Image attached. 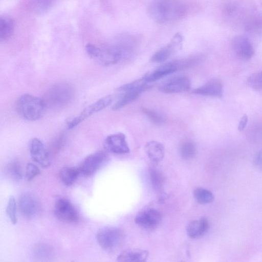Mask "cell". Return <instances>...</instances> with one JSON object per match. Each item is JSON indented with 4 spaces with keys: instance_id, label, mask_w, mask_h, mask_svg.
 Here are the masks:
<instances>
[{
    "instance_id": "6da1fadb",
    "label": "cell",
    "mask_w": 262,
    "mask_h": 262,
    "mask_svg": "<svg viewBox=\"0 0 262 262\" xmlns=\"http://www.w3.org/2000/svg\"><path fill=\"white\" fill-rule=\"evenodd\" d=\"M148 12L150 17L159 23L181 19L186 14V7L179 0H153Z\"/></svg>"
},
{
    "instance_id": "7a4b0ae2",
    "label": "cell",
    "mask_w": 262,
    "mask_h": 262,
    "mask_svg": "<svg viewBox=\"0 0 262 262\" xmlns=\"http://www.w3.org/2000/svg\"><path fill=\"white\" fill-rule=\"evenodd\" d=\"M75 93V89L72 84L62 82L49 88L42 99L47 107L60 108L71 103Z\"/></svg>"
},
{
    "instance_id": "3957f363",
    "label": "cell",
    "mask_w": 262,
    "mask_h": 262,
    "mask_svg": "<svg viewBox=\"0 0 262 262\" xmlns=\"http://www.w3.org/2000/svg\"><path fill=\"white\" fill-rule=\"evenodd\" d=\"M16 110L19 115L27 121H35L40 119L47 108L42 98L25 94L17 100Z\"/></svg>"
},
{
    "instance_id": "277c9868",
    "label": "cell",
    "mask_w": 262,
    "mask_h": 262,
    "mask_svg": "<svg viewBox=\"0 0 262 262\" xmlns=\"http://www.w3.org/2000/svg\"><path fill=\"white\" fill-rule=\"evenodd\" d=\"M85 50L92 59L104 66L117 63L122 58L123 53L119 46L98 47L91 43L86 45Z\"/></svg>"
},
{
    "instance_id": "5b68a950",
    "label": "cell",
    "mask_w": 262,
    "mask_h": 262,
    "mask_svg": "<svg viewBox=\"0 0 262 262\" xmlns=\"http://www.w3.org/2000/svg\"><path fill=\"white\" fill-rule=\"evenodd\" d=\"M125 239L123 230L117 227H105L98 231L96 240L102 249L112 252L119 249Z\"/></svg>"
},
{
    "instance_id": "8992f818",
    "label": "cell",
    "mask_w": 262,
    "mask_h": 262,
    "mask_svg": "<svg viewBox=\"0 0 262 262\" xmlns=\"http://www.w3.org/2000/svg\"><path fill=\"white\" fill-rule=\"evenodd\" d=\"M114 97L112 95L104 96L85 107L81 112L68 123V128H74L85 119L93 114L103 110L113 102Z\"/></svg>"
},
{
    "instance_id": "52a82bcc",
    "label": "cell",
    "mask_w": 262,
    "mask_h": 262,
    "mask_svg": "<svg viewBox=\"0 0 262 262\" xmlns=\"http://www.w3.org/2000/svg\"><path fill=\"white\" fill-rule=\"evenodd\" d=\"M108 160V156L105 151H96L83 160L79 168L80 171L85 176H91L102 167Z\"/></svg>"
},
{
    "instance_id": "ba28073f",
    "label": "cell",
    "mask_w": 262,
    "mask_h": 262,
    "mask_svg": "<svg viewBox=\"0 0 262 262\" xmlns=\"http://www.w3.org/2000/svg\"><path fill=\"white\" fill-rule=\"evenodd\" d=\"M54 213L60 221L73 223L79 220L78 213L72 203L66 198L56 200L54 205Z\"/></svg>"
},
{
    "instance_id": "9c48e42d",
    "label": "cell",
    "mask_w": 262,
    "mask_h": 262,
    "mask_svg": "<svg viewBox=\"0 0 262 262\" xmlns=\"http://www.w3.org/2000/svg\"><path fill=\"white\" fill-rule=\"evenodd\" d=\"M29 151L32 159L42 167H48L51 163L49 152L43 142L37 138L31 139Z\"/></svg>"
},
{
    "instance_id": "30bf717a",
    "label": "cell",
    "mask_w": 262,
    "mask_h": 262,
    "mask_svg": "<svg viewBox=\"0 0 262 262\" xmlns=\"http://www.w3.org/2000/svg\"><path fill=\"white\" fill-rule=\"evenodd\" d=\"M106 151L115 154H125L130 151L126 137L121 133L108 136L104 142Z\"/></svg>"
},
{
    "instance_id": "8fae6325",
    "label": "cell",
    "mask_w": 262,
    "mask_h": 262,
    "mask_svg": "<svg viewBox=\"0 0 262 262\" xmlns=\"http://www.w3.org/2000/svg\"><path fill=\"white\" fill-rule=\"evenodd\" d=\"M162 219L161 212L154 208H148L140 212L135 219L139 226L145 229H154L157 227Z\"/></svg>"
},
{
    "instance_id": "7c38bea8",
    "label": "cell",
    "mask_w": 262,
    "mask_h": 262,
    "mask_svg": "<svg viewBox=\"0 0 262 262\" xmlns=\"http://www.w3.org/2000/svg\"><path fill=\"white\" fill-rule=\"evenodd\" d=\"M231 45L234 52L240 59L249 60L254 54L252 45L245 36L237 35L234 37L231 41Z\"/></svg>"
},
{
    "instance_id": "4fadbf2b",
    "label": "cell",
    "mask_w": 262,
    "mask_h": 262,
    "mask_svg": "<svg viewBox=\"0 0 262 262\" xmlns=\"http://www.w3.org/2000/svg\"><path fill=\"white\" fill-rule=\"evenodd\" d=\"M18 207L21 215L27 219L35 217L39 210V205L36 200L29 193H24L20 195Z\"/></svg>"
},
{
    "instance_id": "5bb4252c",
    "label": "cell",
    "mask_w": 262,
    "mask_h": 262,
    "mask_svg": "<svg viewBox=\"0 0 262 262\" xmlns=\"http://www.w3.org/2000/svg\"><path fill=\"white\" fill-rule=\"evenodd\" d=\"M190 81L186 76L172 78L160 88V90L168 94L177 93L188 91L190 88Z\"/></svg>"
},
{
    "instance_id": "9a60e30c",
    "label": "cell",
    "mask_w": 262,
    "mask_h": 262,
    "mask_svg": "<svg viewBox=\"0 0 262 262\" xmlns=\"http://www.w3.org/2000/svg\"><path fill=\"white\" fill-rule=\"evenodd\" d=\"M183 41L182 36L177 34L171 39V42L166 47L156 52L151 56V60L155 63H162L170 56L174 49L181 46Z\"/></svg>"
},
{
    "instance_id": "2e32d148",
    "label": "cell",
    "mask_w": 262,
    "mask_h": 262,
    "mask_svg": "<svg viewBox=\"0 0 262 262\" xmlns=\"http://www.w3.org/2000/svg\"><path fill=\"white\" fill-rule=\"evenodd\" d=\"M192 92L201 95L221 97L223 93V85L220 80L213 79L203 86L195 89Z\"/></svg>"
},
{
    "instance_id": "e0dca14e",
    "label": "cell",
    "mask_w": 262,
    "mask_h": 262,
    "mask_svg": "<svg viewBox=\"0 0 262 262\" xmlns=\"http://www.w3.org/2000/svg\"><path fill=\"white\" fill-rule=\"evenodd\" d=\"M179 69L178 61L164 63L149 74H147L148 82H152L168 75Z\"/></svg>"
},
{
    "instance_id": "ac0fdd59",
    "label": "cell",
    "mask_w": 262,
    "mask_h": 262,
    "mask_svg": "<svg viewBox=\"0 0 262 262\" xmlns=\"http://www.w3.org/2000/svg\"><path fill=\"white\" fill-rule=\"evenodd\" d=\"M209 224L205 217L193 220L188 225L186 231L188 235L192 238L203 236L208 230Z\"/></svg>"
},
{
    "instance_id": "d6986e66",
    "label": "cell",
    "mask_w": 262,
    "mask_h": 262,
    "mask_svg": "<svg viewBox=\"0 0 262 262\" xmlns=\"http://www.w3.org/2000/svg\"><path fill=\"white\" fill-rule=\"evenodd\" d=\"M148 256L147 250L141 249H127L122 251L117 257L119 261L141 262L146 260Z\"/></svg>"
},
{
    "instance_id": "ffe728a7",
    "label": "cell",
    "mask_w": 262,
    "mask_h": 262,
    "mask_svg": "<svg viewBox=\"0 0 262 262\" xmlns=\"http://www.w3.org/2000/svg\"><path fill=\"white\" fill-rule=\"evenodd\" d=\"M145 151L148 158L154 163L162 161L165 155L164 147L157 141H150L145 146Z\"/></svg>"
},
{
    "instance_id": "44dd1931",
    "label": "cell",
    "mask_w": 262,
    "mask_h": 262,
    "mask_svg": "<svg viewBox=\"0 0 262 262\" xmlns=\"http://www.w3.org/2000/svg\"><path fill=\"white\" fill-rule=\"evenodd\" d=\"M80 172V169L74 167L66 166L61 168L58 175L61 182L65 185L70 186L76 181Z\"/></svg>"
},
{
    "instance_id": "7402d4cb",
    "label": "cell",
    "mask_w": 262,
    "mask_h": 262,
    "mask_svg": "<svg viewBox=\"0 0 262 262\" xmlns=\"http://www.w3.org/2000/svg\"><path fill=\"white\" fill-rule=\"evenodd\" d=\"M143 91L142 90H134L125 92L114 104L112 109L117 111L122 108L135 100Z\"/></svg>"
},
{
    "instance_id": "603a6c76",
    "label": "cell",
    "mask_w": 262,
    "mask_h": 262,
    "mask_svg": "<svg viewBox=\"0 0 262 262\" xmlns=\"http://www.w3.org/2000/svg\"><path fill=\"white\" fill-rule=\"evenodd\" d=\"M15 21L8 16L1 17L0 18V39L6 40L10 37L14 30Z\"/></svg>"
},
{
    "instance_id": "cb8c5ba5",
    "label": "cell",
    "mask_w": 262,
    "mask_h": 262,
    "mask_svg": "<svg viewBox=\"0 0 262 262\" xmlns=\"http://www.w3.org/2000/svg\"><path fill=\"white\" fill-rule=\"evenodd\" d=\"M149 177L154 189L158 192H161L165 181V178L162 172L157 168H151L149 170Z\"/></svg>"
},
{
    "instance_id": "d4e9b609",
    "label": "cell",
    "mask_w": 262,
    "mask_h": 262,
    "mask_svg": "<svg viewBox=\"0 0 262 262\" xmlns=\"http://www.w3.org/2000/svg\"><path fill=\"white\" fill-rule=\"evenodd\" d=\"M148 81L147 80L146 75L142 78L136 80L131 82L124 84L117 89L119 92H127L134 90H142L145 91L148 88Z\"/></svg>"
},
{
    "instance_id": "484cf974",
    "label": "cell",
    "mask_w": 262,
    "mask_h": 262,
    "mask_svg": "<svg viewBox=\"0 0 262 262\" xmlns=\"http://www.w3.org/2000/svg\"><path fill=\"white\" fill-rule=\"evenodd\" d=\"M193 193L197 202L201 204L210 203L214 198L211 191L203 187L196 188L194 189Z\"/></svg>"
},
{
    "instance_id": "4316f807",
    "label": "cell",
    "mask_w": 262,
    "mask_h": 262,
    "mask_svg": "<svg viewBox=\"0 0 262 262\" xmlns=\"http://www.w3.org/2000/svg\"><path fill=\"white\" fill-rule=\"evenodd\" d=\"M6 168L7 174L12 179L18 181L21 179V168L20 163L17 161H11Z\"/></svg>"
},
{
    "instance_id": "83f0119b",
    "label": "cell",
    "mask_w": 262,
    "mask_h": 262,
    "mask_svg": "<svg viewBox=\"0 0 262 262\" xmlns=\"http://www.w3.org/2000/svg\"><path fill=\"white\" fill-rule=\"evenodd\" d=\"M196 151L195 145L190 141L183 143L180 148L181 156L185 160H189L193 158L195 155Z\"/></svg>"
},
{
    "instance_id": "f1b7e54d",
    "label": "cell",
    "mask_w": 262,
    "mask_h": 262,
    "mask_svg": "<svg viewBox=\"0 0 262 262\" xmlns=\"http://www.w3.org/2000/svg\"><path fill=\"white\" fill-rule=\"evenodd\" d=\"M6 212L11 223L15 225L17 223L16 203L14 196L9 198L6 207Z\"/></svg>"
},
{
    "instance_id": "f546056e",
    "label": "cell",
    "mask_w": 262,
    "mask_h": 262,
    "mask_svg": "<svg viewBox=\"0 0 262 262\" xmlns=\"http://www.w3.org/2000/svg\"><path fill=\"white\" fill-rule=\"evenodd\" d=\"M142 111L150 121L155 124H161L164 121L163 117L155 110L144 107Z\"/></svg>"
},
{
    "instance_id": "4dcf8cb0",
    "label": "cell",
    "mask_w": 262,
    "mask_h": 262,
    "mask_svg": "<svg viewBox=\"0 0 262 262\" xmlns=\"http://www.w3.org/2000/svg\"><path fill=\"white\" fill-rule=\"evenodd\" d=\"M34 255L39 258H47L51 253L50 247L46 244H39L35 246L34 249Z\"/></svg>"
},
{
    "instance_id": "1f68e13d",
    "label": "cell",
    "mask_w": 262,
    "mask_h": 262,
    "mask_svg": "<svg viewBox=\"0 0 262 262\" xmlns=\"http://www.w3.org/2000/svg\"><path fill=\"white\" fill-rule=\"evenodd\" d=\"M40 171L39 168L34 163H29L26 168L25 177L28 181H31L39 175Z\"/></svg>"
},
{
    "instance_id": "d6a6232c",
    "label": "cell",
    "mask_w": 262,
    "mask_h": 262,
    "mask_svg": "<svg viewBox=\"0 0 262 262\" xmlns=\"http://www.w3.org/2000/svg\"><path fill=\"white\" fill-rule=\"evenodd\" d=\"M253 164L257 170L262 171V149L255 155Z\"/></svg>"
},
{
    "instance_id": "836d02e7",
    "label": "cell",
    "mask_w": 262,
    "mask_h": 262,
    "mask_svg": "<svg viewBox=\"0 0 262 262\" xmlns=\"http://www.w3.org/2000/svg\"><path fill=\"white\" fill-rule=\"evenodd\" d=\"M248 122V116L247 115H244L241 118L238 126V129L239 131H242L246 127Z\"/></svg>"
},
{
    "instance_id": "e575fe53",
    "label": "cell",
    "mask_w": 262,
    "mask_h": 262,
    "mask_svg": "<svg viewBox=\"0 0 262 262\" xmlns=\"http://www.w3.org/2000/svg\"><path fill=\"white\" fill-rule=\"evenodd\" d=\"M257 85L259 91H262V71H260L257 80Z\"/></svg>"
}]
</instances>
